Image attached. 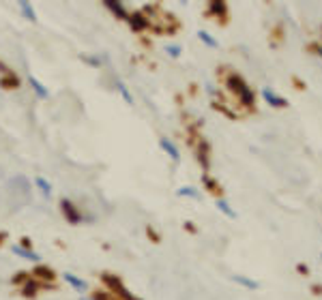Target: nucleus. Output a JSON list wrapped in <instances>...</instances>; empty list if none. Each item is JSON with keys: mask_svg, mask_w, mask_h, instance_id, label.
<instances>
[{"mask_svg": "<svg viewBox=\"0 0 322 300\" xmlns=\"http://www.w3.org/2000/svg\"><path fill=\"white\" fill-rule=\"evenodd\" d=\"M37 289H39V285L34 283V281H31V279H28L26 285L22 287V294H24V296H34V294H37Z\"/></svg>", "mask_w": 322, "mask_h": 300, "instance_id": "22", "label": "nucleus"}, {"mask_svg": "<svg viewBox=\"0 0 322 300\" xmlns=\"http://www.w3.org/2000/svg\"><path fill=\"white\" fill-rule=\"evenodd\" d=\"M262 99H264L266 103L271 105V107H277V109H284V107H288V101H286L281 94H277V92H273L269 86L266 88H262Z\"/></svg>", "mask_w": 322, "mask_h": 300, "instance_id": "6", "label": "nucleus"}, {"mask_svg": "<svg viewBox=\"0 0 322 300\" xmlns=\"http://www.w3.org/2000/svg\"><path fill=\"white\" fill-rule=\"evenodd\" d=\"M224 86L228 88V92H232L236 97L239 105L247 109H254L256 107V92L251 90V86L245 82L241 73H234V71H228L226 77H224Z\"/></svg>", "mask_w": 322, "mask_h": 300, "instance_id": "1", "label": "nucleus"}, {"mask_svg": "<svg viewBox=\"0 0 322 300\" xmlns=\"http://www.w3.org/2000/svg\"><path fill=\"white\" fill-rule=\"evenodd\" d=\"M11 251L13 253H17V255H22L24 259H32V262H39V253H34L32 249H26V247H22V244H13L11 247Z\"/></svg>", "mask_w": 322, "mask_h": 300, "instance_id": "13", "label": "nucleus"}, {"mask_svg": "<svg viewBox=\"0 0 322 300\" xmlns=\"http://www.w3.org/2000/svg\"><path fill=\"white\" fill-rule=\"evenodd\" d=\"M166 52H168V56L178 58V56H181V52H183V49H181V45H168V47H166Z\"/></svg>", "mask_w": 322, "mask_h": 300, "instance_id": "25", "label": "nucleus"}, {"mask_svg": "<svg viewBox=\"0 0 322 300\" xmlns=\"http://www.w3.org/2000/svg\"><path fill=\"white\" fill-rule=\"evenodd\" d=\"M232 281H234L236 285H241V287L249 289V292L258 289V281H254V279L247 277V274H232Z\"/></svg>", "mask_w": 322, "mask_h": 300, "instance_id": "11", "label": "nucleus"}, {"mask_svg": "<svg viewBox=\"0 0 322 300\" xmlns=\"http://www.w3.org/2000/svg\"><path fill=\"white\" fill-rule=\"evenodd\" d=\"M28 84H31V88L34 90V94H37V99H47V97H49L47 88L43 86V84L39 82V79L34 77V75H31V77H28Z\"/></svg>", "mask_w": 322, "mask_h": 300, "instance_id": "12", "label": "nucleus"}, {"mask_svg": "<svg viewBox=\"0 0 322 300\" xmlns=\"http://www.w3.org/2000/svg\"><path fill=\"white\" fill-rule=\"evenodd\" d=\"M311 49H314V54H318V56L322 58V43H318V45H311Z\"/></svg>", "mask_w": 322, "mask_h": 300, "instance_id": "26", "label": "nucleus"}, {"mask_svg": "<svg viewBox=\"0 0 322 300\" xmlns=\"http://www.w3.org/2000/svg\"><path fill=\"white\" fill-rule=\"evenodd\" d=\"M19 11L26 19H31V22H37V13H34V7L31 2H26V0H19Z\"/></svg>", "mask_w": 322, "mask_h": 300, "instance_id": "16", "label": "nucleus"}, {"mask_svg": "<svg viewBox=\"0 0 322 300\" xmlns=\"http://www.w3.org/2000/svg\"><path fill=\"white\" fill-rule=\"evenodd\" d=\"M62 279H64V281H67L69 285H71L73 289H77V292H86V289H88V283L84 281V279L76 277V274H71V272H64Z\"/></svg>", "mask_w": 322, "mask_h": 300, "instance_id": "10", "label": "nucleus"}, {"mask_svg": "<svg viewBox=\"0 0 322 300\" xmlns=\"http://www.w3.org/2000/svg\"><path fill=\"white\" fill-rule=\"evenodd\" d=\"M34 274L41 277V279H47V281H52V279H54V272L49 268H46V266H39L37 270H34Z\"/></svg>", "mask_w": 322, "mask_h": 300, "instance_id": "23", "label": "nucleus"}, {"mask_svg": "<svg viewBox=\"0 0 322 300\" xmlns=\"http://www.w3.org/2000/svg\"><path fill=\"white\" fill-rule=\"evenodd\" d=\"M106 9H110V11L116 15L118 19H125L127 22V17H129V11L125 9V4H121V2H116V0H106Z\"/></svg>", "mask_w": 322, "mask_h": 300, "instance_id": "9", "label": "nucleus"}, {"mask_svg": "<svg viewBox=\"0 0 322 300\" xmlns=\"http://www.w3.org/2000/svg\"><path fill=\"white\" fill-rule=\"evenodd\" d=\"M206 13H209L211 17H217L219 22H226V17H228V4L221 2V0H213V2H209V7H206Z\"/></svg>", "mask_w": 322, "mask_h": 300, "instance_id": "7", "label": "nucleus"}, {"mask_svg": "<svg viewBox=\"0 0 322 300\" xmlns=\"http://www.w3.org/2000/svg\"><path fill=\"white\" fill-rule=\"evenodd\" d=\"M159 146L163 148V152H166L174 163L181 161V152H178V146H176L174 142H172L170 137H161V139H159Z\"/></svg>", "mask_w": 322, "mask_h": 300, "instance_id": "8", "label": "nucleus"}, {"mask_svg": "<svg viewBox=\"0 0 322 300\" xmlns=\"http://www.w3.org/2000/svg\"><path fill=\"white\" fill-rule=\"evenodd\" d=\"M299 272H303V274H307V266H305V264H299Z\"/></svg>", "mask_w": 322, "mask_h": 300, "instance_id": "27", "label": "nucleus"}, {"mask_svg": "<svg viewBox=\"0 0 322 300\" xmlns=\"http://www.w3.org/2000/svg\"><path fill=\"white\" fill-rule=\"evenodd\" d=\"M198 39H200L202 43L206 45V47H211V49H215V47H219V41H217L215 37H211L206 30H198Z\"/></svg>", "mask_w": 322, "mask_h": 300, "instance_id": "17", "label": "nucleus"}, {"mask_svg": "<svg viewBox=\"0 0 322 300\" xmlns=\"http://www.w3.org/2000/svg\"><path fill=\"white\" fill-rule=\"evenodd\" d=\"M88 64H92V67H101L103 60H107V56H84Z\"/></svg>", "mask_w": 322, "mask_h": 300, "instance_id": "24", "label": "nucleus"}, {"mask_svg": "<svg viewBox=\"0 0 322 300\" xmlns=\"http://www.w3.org/2000/svg\"><path fill=\"white\" fill-rule=\"evenodd\" d=\"M127 24L133 32H144V30L151 28V19H148L144 11H131L127 17Z\"/></svg>", "mask_w": 322, "mask_h": 300, "instance_id": "4", "label": "nucleus"}, {"mask_svg": "<svg viewBox=\"0 0 322 300\" xmlns=\"http://www.w3.org/2000/svg\"><path fill=\"white\" fill-rule=\"evenodd\" d=\"M0 84H2L4 88H17V84H19V82H17V75L4 69V77L0 79Z\"/></svg>", "mask_w": 322, "mask_h": 300, "instance_id": "19", "label": "nucleus"}, {"mask_svg": "<svg viewBox=\"0 0 322 300\" xmlns=\"http://www.w3.org/2000/svg\"><path fill=\"white\" fill-rule=\"evenodd\" d=\"M217 210H219V212H224L228 219H236V210L232 208L230 204H228V199H224V197L217 199Z\"/></svg>", "mask_w": 322, "mask_h": 300, "instance_id": "15", "label": "nucleus"}, {"mask_svg": "<svg viewBox=\"0 0 322 300\" xmlns=\"http://www.w3.org/2000/svg\"><path fill=\"white\" fill-rule=\"evenodd\" d=\"M103 283H106L107 287L112 289V296H118V298H123V300H138V298L125 287V285H123L121 279L114 277V274H103Z\"/></svg>", "mask_w": 322, "mask_h": 300, "instance_id": "2", "label": "nucleus"}, {"mask_svg": "<svg viewBox=\"0 0 322 300\" xmlns=\"http://www.w3.org/2000/svg\"><path fill=\"white\" fill-rule=\"evenodd\" d=\"M176 195L178 197H189V199H200V191L196 187H181L176 189Z\"/></svg>", "mask_w": 322, "mask_h": 300, "instance_id": "18", "label": "nucleus"}, {"mask_svg": "<svg viewBox=\"0 0 322 300\" xmlns=\"http://www.w3.org/2000/svg\"><path fill=\"white\" fill-rule=\"evenodd\" d=\"M116 90H118V92H121V97L125 99V103L133 105V94L129 92V88H127V84H125V82H121V79H116Z\"/></svg>", "mask_w": 322, "mask_h": 300, "instance_id": "20", "label": "nucleus"}, {"mask_svg": "<svg viewBox=\"0 0 322 300\" xmlns=\"http://www.w3.org/2000/svg\"><path fill=\"white\" fill-rule=\"evenodd\" d=\"M34 184H37L39 191L46 195V197H49V195H52V184H49V180H46L43 176H37V178H34Z\"/></svg>", "mask_w": 322, "mask_h": 300, "instance_id": "21", "label": "nucleus"}, {"mask_svg": "<svg viewBox=\"0 0 322 300\" xmlns=\"http://www.w3.org/2000/svg\"><path fill=\"white\" fill-rule=\"evenodd\" d=\"M202 184L206 187V191H211V193H221L219 182H217V180L213 178L211 174H202Z\"/></svg>", "mask_w": 322, "mask_h": 300, "instance_id": "14", "label": "nucleus"}, {"mask_svg": "<svg viewBox=\"0 0 322 300\" xmlns=\"http://www.w3.org/2000/svg\"><path fill=\"white\" fill-rule=\"evenodd\" d=\"M196 159L200 163V167L209 174V167H211V146L204 137H198V144H196Z\"/></svg>", "mask_w": 322, "mask_h": 300, "instance_id": "3", "label": "nucleus"}, {"mask_svg": "<svg viewBox=\"0 0 322 300\" xmlns=\"http://www.w3.org/2000/svg\"><path fill=\"white\" fill-rule=\"evenodd\" d=\"M61 212H62V217L67 219L71 225H77V223H82L84 221V217H82V212L77 210L76 204H71L69 199H62L61 202Z\"/></svg>", "mask_w": 322, "mask_h": 300, "instance_id": "5", "label": "nucleus"}]
</instances>
